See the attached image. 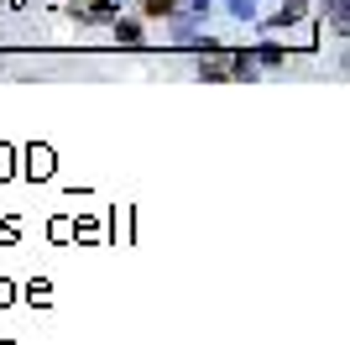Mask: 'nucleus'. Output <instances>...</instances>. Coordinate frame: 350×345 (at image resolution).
I'll return each instance as SVG.
<instances>
[{"label": "nucleus", "instance_id": "obj_1", "mask_svg": "<svg viewBox=\"0 0 350 345\" xmlns=\"http://www.w3.org/2000/svg\"><path fill=\"white\" fill-rule=\"evenodd\" d=\"M120 5H110V0H68V16L73 21H84V27H100V21H116Z\"/></svg>", "mask_w": 350, "mask_h": 345}, {"label": "nucleus", "instance_id": "obj_2", "mask_svg": "<svg viewBox=\"0 0 350 345\" xmlns=\"http://www.w3.org/2000/svg\"><path fill=\"white\" fill-rule=\"evenodd\" d=\"M304 21H308V0H282V5H278V16H272V27H304Z\"/></svg>", "mask_w": 350, "mask_h": 345}, {"label": "nucleus", "instance_id": "obj_3", "mask_svg": "<svg viewBox=\"0 0 350 345\" xmlns=\"http://www.w3.org/2000/svg\"><path fill=\"white\" fill-rule=\"evenodd\" d=\"M319 11H324V21L345 37V27H350V0H319Z\"/></svg>", "mask_w": 350, "mask_h": 345}, {"label": "nucleus", "instance_id": "obj_4", "mask_svg": "<svg viewBox=\"0 0 350 345\" xmlns=\"http://www.w3.org/2000/svg\"><path fill=\"white\" fill-rule=\"evenodd\" d=\"M251 53V63H256V68H278V63H288V53H282L278 42H262V47H246Z\"/></svg>", "mask_w": 350, "mask_h": 345}, {"label": "nucleus", "instance_id": "obj_5", "mask_svg": "<svg viewBox=\"0 0 350 345\" xmlns=\"http://www.w3.org/2000/svg\"><path fill=\"white\" fill-rule=\"evenodd\" d=\"M142 21H136V16H116V42H126V47H142Z\"/></svg>", "mask_w": 350, "mask_h": 345}, {"label": "nucleus", "instance_id": "obj_6", "mask_svg": "<svg viewBox=\"0 0 350 345\" xmlns=\"http://www.w3.org/2000/svg\"><path fill=\"white\" fill-rule=\"evenodd\" d=\"M173 11H178V0H142V16H152V21H167Z\"/></svg>", "mask_w": 350, "mask_h": 345}, {"label": "nucleus", "instance_id": "obj_7", "mask_svg": "<svg viewBox=\"0 0 350 345\" xmlns=\"http://www.w3.org/2000/svg\"><path fill=\"white\" fill-rule=\"evenodd\" d=\"M167 21H173V42H189V37H193V16L173 11V16H167Z\"/></svg>", "mask_w": 350, "mask_h": 345}, {"label": "nucleus", "instance_id": "obj_8", "mask_svg": "<svg viewBox=\"0 0 350 345\" xmlns=\"http://www.w3.org/2000/svg\"><path fill=\"white\" fill-rule=\"evenodd\" d=\"M225 5H230V16H241V21L256 16V0H225Z\"/></svg>", "mask_w": 350, "mask_h": 345}, {"label": "nucleus", "instance_id": "obj_9", "mask_svg": "<svg viewBox=\"0 0 350 345\" xmlns=\"http://www.w3.org/2000/svg\"><path fill=\"white\" fill-rule=\"evenodd\" d=\"M204 5H209V0H193V16H204Z\"/></svg>", "mask_w": 350, "mask_h": 345}, {"label": "nucleus", "instance_id": "obj_10", "mask_svg": "<svg viewBox=\"0 0 350 345\" xmlns=\"http://www.w3.org/2000/svg\"><path fill=\"white\" fill-rule=\"evenodd\" d=\"M110 5H120V0H110Z\"/></svg>", "mask_w": 350, "mask_h": 345}]
</instances>
